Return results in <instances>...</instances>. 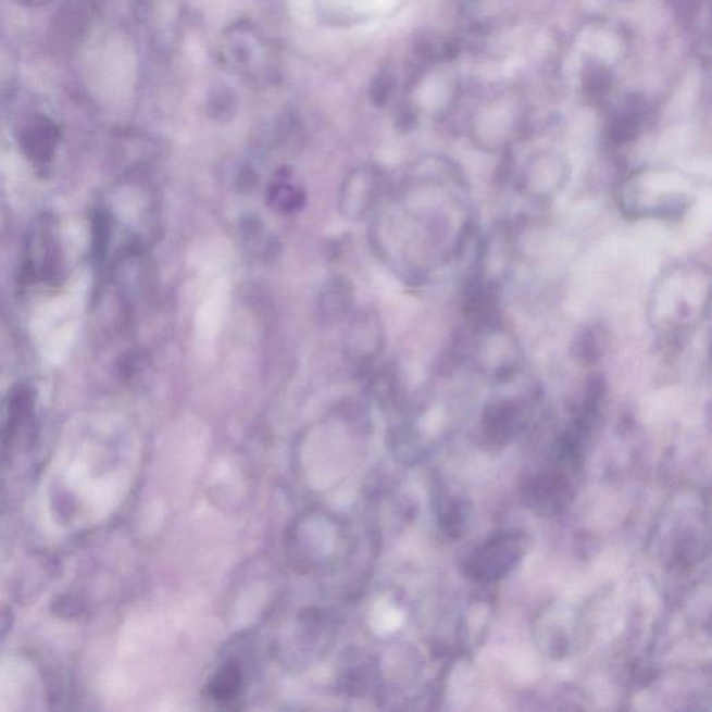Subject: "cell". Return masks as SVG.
<instances>
[{
    "mask_svg": "<svg viewBox=\"0 0 712 712\" xmlns=\"http://www.w3.org/2000/svg\"><path fill=\"white\" fill-rule=\"evenodd\" d=\"M272 205L283 213L296 212L303 205L302 192L288 184H278L271 191Z\"/></svg>",
    "mask_w": 712,
    "mask_h": 712,
    "instance_id": "8fae6325",
    "label": "cell"
},
{
    "mask_svg": "<svg viewBox=\"0 0 712 712\" xmlns=\"http://www.w3.org/2000/svg\"><path fill=\"white\" fill-rule=\"evenodd\" d=\"M711 272L700 262L674 263L661 272L647 301V317L660 346L680 350L709 316Z\"/></svg>",
    "mask_w": 712,
    "mask_h": 712,
    "instance_id": "6da1fadb",
    "label": "cell"
},
{
    "mask_svg": "<svg viewBox=\"0 0 712 712\" xmlns=\"http://www.w3.org/2000/svg\"><path fill=\"white\" fill-rule=\"evenodd\" d=\"M242 672L236 664L223 666L221 671L209 682L208 696L218 703H226L236 699L242 689Z\"/></svg>",
    "mask_w": 712,
    "mask_h": 712,
    "instance_id": "30bf717a",
    "label": "cell"
},
{
    "mask_svg": "<svg viewBox=\"0 0 712 712\" xmlns=\"http://www.w3.org/2000/svg\"><path fill=\"white\" fill-rule=\"evenodd\" d=\"M695 199L696 186L691 178L671 172H636L622 178L616 189L622 215L636 221L678 222L690 211Z\"/></svg>",
    "mask_w": 712,
    "mask_h": 712,
    "instance_id": "7a4b0ae2",
    "label": "cell"
},
{
    "mask_svg": "<svg viewBox=\"0 0 712 712\" xmlns=\"http://www.w3.org/2000/svg\"><path fill=\"white\" fill-rule=\"evenodd\" d=\"M571 486L562 475L546 473L533 479L529 485V497L533 505L542 511H557L565 504Z\"/></svg>",
    "mask_w": 712,
    "mask_h": 712,
    "instance_id": "5b68a950",
    "label": "cell"
},
{
    "mask_svg": "<svg viewBox=\"0 0 712 712\" xmlns=\"http://www.w3.org/2000/svg\"><path fill=\"white\" fill-rule=\"evenodd\" d=\"M522 410L515 401H497L485 413L486 433L498 441L514 436L521 425Z\"/></svg>",
    "mask_w": 712,
    "mask_h": 712,
    "instance_id": "8992f818",
    "label": "cell"
},
{
    "mask_svg": "<svg viewBox=\"0 0 712 712\" xmlns=\"http://www.w3.org/2000/svg\"><path fill=\"white\" fill-rule=\"evenodd\" d=\"M352 302V288L350 283L337 278L323 291L318 301V315L328 322V325L341 321L347 315Z\"/></svg>",
    "mask_w": 712,
    "mask_h": 712,
    "instance_id": "ba28073f",
    "label": "cell"
},
{
    "mask_svg": "<svg viewBox=\"0 0 712 712\" xmlns=\"http://www.w3.org/2000/svg\"><path fill=\"white\" fill-rule=\"evenodd\" d=\"M566 164L552 162L546 164L532 163L515 178V187L521 196L537 203L549 202L570 182Z\"/></svg>",
    "mask_w": 712,
    "mask_h": 712,
    "instance_id": "277c9868",
    "label": "cell"
},
{
    "mask_svg": "<svg viewBox=\"0 0 712 712\" xmlns=\"http://www.w3.org/2000/svg\"><path fill=\"white\" fill-rule=\"evenodd\" d=\"M524 547L521 533H500L472 555L466 565L467 574L480 582L501 579L520 562Z\"/></svg>",
    "mask_w": 712,
    "mask_h": 712,
    "instance_id": "3957f363",
    "label": "cell"
},
{
    "mask_svg": "<svg viewBox=\"0 0 712 712\" xmlns=\"http://www.w3.org/2000/svg\"><path fill=\"white\" fill-rule=\"evenodd\" d=\"M607 347V336L600 326H587L576 333L572 341V357L582 366L597 365Z\"/></svg>",
    "mask_w": 712,
    "mask_h": 712,
    "instance_id": "52a82bcc",
    "label": "cell"
},
{
    "mask_svg": "<svg viewBox=\"0 0 712 712\" xmlns=\"http://www.w3.org/2000/svg\"><path fill=\"white\" fill-rule=\"evenodd\" d=\"M59 129L48 118H39L33 126L23 134V148L29 157L35 159H48L52 157L57 147Z\"/></svg>",
    "mask_w": 712,
    "mask_h": 712,
    "instance_id": "9c48e42d",
    "label": "cell"
}]
</instances>
